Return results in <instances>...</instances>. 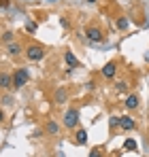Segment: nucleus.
Returning a JSON list of instances; mask_svg holds the SVG:
<instances>
[{"label":"nucleus","instance_id":"nucleus-1","mask_svg":"<svg viewBox=\"0 0 149 157\" xmlns=\"http://www.w3.org/2000/svg\"><path fill=\"white\" fill-rule=\"evenodd\" d=\"M28 78H30V75H28V70L26 68H19L15 75H13V87H24L26 83H28Z\"/></svg>","mask_w":149,"mask_h":157},{"label":"nucleus","instance_id":"nucleus-2","mask_svg":"<svg viewBox=\"0 0 149 157\" xmlns=\"http://www.w3.org/2000/svg\"><path fill=\"white\" fill-rule=\"evenodd\" d=\"M43 47H38V45H32V47H28V51H26V57L30 59V62H38V59H43Z\"/></svg>","mask_w":149,"mask_h":157},{"label":"nucleus","instance_id":"nucleus-3","mask_svg":"<svg viewBox=\"0 0 149 157\" xmlns=\"http://www.w3.org/2000/svg\"><path fill=\"white\" fill-rule=\"evenodd\" d=\"M77 123H79V110H77V108L66 110V115H64V125H66V128H74Z\"/></svg>","mask_w":149,"mask_h":157},{"label":"nucleus","instance_id":"nucleus-4","mask_svg":"<svg viewBox=\"0 0 149 157\" xmlns=\"http://www.w3.org/2000/svg\"><path fill=\"white\" fill-rule=\"evenodd\" d=\"M87 40H92V43H100L102 40V30L96 26H92V28H87Z\"/></svg>","mask_w":149,"mask_h":157},{"label":"nucleus","instance_id":"nucleus-5","mask_svg":"<svg viewBox=\"0 0 149 157\" xmlns=\"http://www.w3.org/2000/svg\"><path fill=\"white\" fill-rule=\"evenodd\" d=\"M115 72H117V64H115V62H107L104 68H102V77L104 78H113Z\"/></svg>","mask_w":149,"mask_h":157},{"label":"nucleus","instance_id":"nucleus-6","mask_svg":"<svg viewBox=\"0 0 149 157\" xmlns=\"http://www.w3.org/2000/svg\"><path fill=\"white\" fill-rule=\"evenodd\" d=\"M119 128L126 130V132H130V130L136 128V121H134L132 117H128V115H126V117H119Z\"/></svg>","mask_w":149,"mask_h":157},{"label":"nucleus","instance_id":"nucleus-7","mask_svg":"<svg viewBox=\"0 0 149 157\" xmlns=\"http://www.w3.org/2000/svg\"><path fill=\"white\" fill-rule=\"evenodd\" d=\"M136 106H139V96H136V94H130V96L126 98V108H128V110H134Z\"/></svg>","mask_w":149,"mask_h":157},{"label":"nucleus","instance_id":"nucleus-8","mask_svg":"<svg viewBox=\"0 0 149 157\" xmlns=\"http://www.w3.org/2000/svg\"><path fill=\"white\" fill-rule=\"evenodd\" d=\"M11 85H13V77L6 75V72H2V75H0V87H2V89H9Z\"/></svg>","mask_w":149,"mask_h":157},{"label":"nucleus","instance_id":"nucleus-9","mask_svg":"<svg viewBox=\"0 0 149 157\" xmlns=\"http://www.w3.org/2000/svg\"><path fill=\"white\" fill-rule=\"evenodd\" d=\"M64 59H66V64H68L70 68H77V66H79V59L74 57L73 51H66V53H64Z\"/></svg>","mask_w":149,"mask_h":157},{"label":"nucleus","instance_id":"nucleus-10","mask_svg":"<svg viewBox=\"0 0 149 157\" xmlns=\"http://www.w3.org/2000/svg\"><path fill=\"white\" fill-rule=\"evenodd\" d=\"M74 142H77V144H85V142H87V132L79 130L77 134H74Z\"/></svg>","mask_w":149,"mask_h":157},{"label":"nucleus","instance_id":"nucleus-11","mask_svg":"<svg viewBox=\"0 0 149 157\" xmlns=\"http://www.w3.org/2000/svg\"><path fill=\"white\" fill-rule=\"evenodd\" d=\"M55 100H58V104H64L66 102V91L64 89H58L55 91Z\"/></svg>","mask_w":149,"mask_h":157},{"label":"nucleus","instance_id":"nucleus-12","mask_svg":"<svg viewBox=\"0 0 149 157\" xmlns=\"http://www.w3.org/2000/svg\"><path fill=\"white\" fill-rule=\"evenodd\" d=\"M45 132H47V134H58V123H55V121H49L47 128H45Z\"/></svg>","mask_w":149,"mask_h":157},{"label":"nucleus","instance_id":"nucleus-13","mask_svg":"<svg viewBox=\"0 0 149 157\" xmlns=\"http://www.w3.org/2000/svg\"><path fill=\"white\" fill-rule=\"evenodd\" d=\"M124 149H128V151H136V142L132 140V138H128L124 142Z\"/></svg>","mask_w":149,"mask_h":157},{"label":"nucleus","instance_id":"nucleus-14","mask_svg":"<svg viewBox=\"0 0 149 157\" xmlns=\"http://www.w3.org/2000/svg\"><path fill=\"white\" fill-rule=\"evenodd\" d=\"M117 28H119V30H126V28H128V19H126V17H119V19H117Z\"/></svg>","mask_w":149,"mask_h":157},{"label":"nucleus","instance_id":"nucleus-15","mask_svg":"<svg viewBox=\"0 0 149 157\" xmlns=\"http://www.w3.org/2000/svg\"><path fill=\"white\" fill-rule=\"evenodd\" d=\"M115 89H117V91H126V89H128V85H126L124 81H117V83H115Z\"/></svg>","mask_w":149,"mask_h":157},{"label":"nucleus","instance_id":"nucleus-16","mask_svg":"<svg viewBox=\"0 0 149 157\" xmlns=\"http://www.w3.org/2000/svg\"><path fill=\"white\" fill-rule=\"evenodd\" d=\"M19 51H22V49H19L17 45H9V53H11V55H17Z\"/></svg>","mask_w":149,"mask_h":157},{"label":"nucleus","instance_id":"nucleus-17","mask_svg":"<svg viewBox=\"0 0 149 157\" xmlns=\"http://www.w3.org/2000/svg\"><path fill=\"white\" fill-rule=\"evenodd\" d=\"M2 40H4V43H11V40H13V32H4V34H2Z\"/></svg>","mask_w":149,"mask_h":157},{"label":"nucleus","instance_id":"nucleus-18","mask_svg":"<svg viewBox=\"0 0 149 157\" xmlns=\"http://www.w3.org/2000/svg\"><path fill=\"white\" fill-rule=\"evenodd\" d=\"M109 123H111V128H117V125H119V117H111Z\"/></svg>","mask_w":149,"mask_h":157},{"label":"nucleus","instance_id":"nucleus-19","mask_svg":"<svg viewBox=\"0 0 149 157\" xmlns=\"http://www.w3.org/2000/svg\"><path fill=\"white\" fill-rule=\"evenodd\" d=\"M90 157H102V151H100V149H92Z\"/></svg>","mask_w":149,"mask_h":157},{"label":"nucleus","instance_id":"nucleus-20","mask_svg":"<svg viewBox=\"0 0 149 157\" xmlns=\"http://www.w3.org/2000/svg\"><path fill=\"white\" fill-rule=\"evenodd\" d=\"M0 6H2V9H9L11 2H9V0H0Z\"/></svg>","mask_w":149,"mask_h":157},{"label":"nucleus","instance_id":"nucleus-21","mask_svg":"<svg viewBox=\"0 0 149 157\" xmlns=\"http://www.w3.org/2000/svg\"><path fill=\"white\" fill-rule=\"evenodd\" d=\"M26 28H28V32H34V30H36V26H34L32 21H30V24H28V26H26Z\"/></svg>","mask_w":149,"mask_h":157},{"label":"nucleus","instance_id":"nucleus-22","mask_svg":"<svg viewBox=\"0 0 149 157\" xmlns=\"http://www.w3.org/2000/svg\"><path fill=\"white\" fill-rule=\"evenodd\" d=\"M2 119H4V113H2V110H0V121H2Z\"/></svg>","mask_w":149,"mask_h":157},{"label":"nucleus","instance_id":"nucleus-23","mask_svg":"<svg viewBox=\"0 0 149 157\" xmlns=\"http://www.w3.org/2000/svg\"><path fill=\"white\" fill-rule=\"evenodd\" d=\"M24 2H34V0H24Z\"/></svg>","mask_w":149,"mask_h":157},{"label":"nucleus","instance_id":"nucleus-24","mask_svg":"<svg viewBox=\"0 0 149 157\" xmlns=\"http://www.w3.org/2000/svg\"><path fill=\"white\" fill-rule=\"evenodd\" d=\"M49 2H55V0H49Z\"/></svg>","mask_w":149,"mask_h":157}]
</instances>
